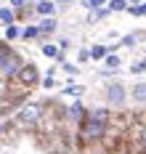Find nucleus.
I'll return each instance as SVG.
<instances>
[{
  "instance_id": "obj_16",
  "label": "nucleus",
  "mask_w": 146,
  "mask_h": 154,
  "mask_svg": "<svg viewBox=\"0 0 146 154\" xmlns=\"http://www.w3.org/2000/svg\"><path fill=\"white\" fill-rule=\"evenodd\" d=\"M128 3L125 0H109V11H125Z\"/></svg>"
},
{
  "instance_id": "obj_8",
  "label": "nucleus",
  "mask_w": 146,
  "mask_h": 154,
  "mask_svg": "<svg viewBox=\"0 0 146 154\" xmlns=\"http://www.w3.org/2000/svg\"><path fill=\"white\" fill-rule=\"evenodd\" d=\"M106 56H109V48H106V45H93L90 59H106Z\"/></svg>"
},
{
  "instance_id": "obj_7",
  "label": "nucleus",
  "mask_w": 146,
  "mask_h": 154,
  "mask_svg": "<svg viewBox=\"0 0 146 154\" xmlns=\"http://www.w3.org/2000/svg\"><path fill=\"white\" fill-rule=\"evenodd\" d=\"M130 96H133V101H138V104H144L146 101V82H138L133 91H130Z\"/></svg>"
},
{
  "instance_id": "obj_6",
  "label": "nucleus",
  "mask_w": 146,
  "mask_h": 154,
  "mask_svg": "<svg viewBox=\"0 0 146 154\" xmlns=\"http://www.w3.org/2000/svg\"><path fill=\"white\" fill-rule=\"evenodd\" d=\"M37 14H43L45 19H50V16L56 14V3H50V0H40V3H37Z\"/></svg>"
},
{
  "instance_id": "obj_18",
  "label": "nucleus",
  "mask_w": 146,
  "mask_h": 154,
  "mask_svg": "<svg viewBox=\"0 0 146 154\" xmlns=\"http://www.w3.org/2000/svg\"><path fill=\"white\" fill-rule=\"evenodd\" d=\"M128 11H130L133 16H146V3H141V5H130Z\"/></svg>"
},
{
  "instance_id": "obj_14",
  "label": "nucleus",
  "mask_w": 146,
  "mask_h": 154,
  "mask_svg": "<svg viewBox=\"0 0 146 154\" xmlns=\"http://www.w3.org/2000/svg\"><path fill=\"white\" fill-rule=\"evenodd\" d=\"M37 35H40V27H27V29L21 32L24 40H32V37H37Z\"/></svg>"
},
{
  "instance_id": "obj_11",
  "label": "nucleus",
  "mask_w": 146,
  "mask_h": 154,
  "mask_svg": "<svg viewBox=\"0 0 146 154\" xmlns=\"http://www.w3.org/2000/svg\"><path fill=\"white\" fill-rule=\"evenodd\" d=\"M56 29V19L50 16V19H43V24H40V32H53Z\"/></svg>"
},
{
  "instance_id": "obj_25",
  "label": "nucleus",
  "mask_w": 146,
  "mask_h": 154,
  "mask_svg": "<svg viewBox=\"0 0 146 154\" xmlns=\"http://www.w3.org/2000/svg\"><path fill=\"white\" fill-rule=\"evenodd\" d=\"M56 3H72V0H56Z\"/></svg>"
},
{
  "instance_id": "obj_3",
  "label": "nucleus",
  "mask_w": 146,
  "mask_h": 154,
  "mask_svg": "<svg viewBox=\"0 0 146 154\" xmlns=\"http://www.w3.org/2000/svg\"><path fill=\"white\" fill-rule=\"evenodd\" d=\"M40 117H43V106L40 104H27V106H21L19 112V125H24V128H29V125H37L40 122Z\"/></svg>"
},
{
  "instance_id": "obj_24",
  "label": "nucleus",
  "mask_w": 146,
  "mask_h": 154,
  "mask_svg": "<svg viewBox=\"0 0 146 154\" xmlns=\"http://www.w3.org/2000/svg\"><path fill=\"white\" fill-rule=\"evenodd\" d=\"M11 5H14V8H21V5H24V0H11Z\"/></svg>"
},
{
  "instance_id": "obj_17",
  "label": "nucleus",
  "mask_w": 146,
  "mask_h": 154,
  "mask_svg": "<svg viewBox=\"0 0 146 154\" xmlns=\"http://www.w3.org/2000/svg\"><path fill=\"white\" fill-rule=\"evenodd\" d=\"M106 66H109V72H112V69H117V66H120V56L109 53V56H106Z\"/></svg>"
},
{
  "instance_id": "obj_21",
  "label": "nucleus",
  "mask_w": 146,
  "mask_h": 154,
  "mask_svg": "<svg viewBox=\"0 0 146 154\" xmlns=\"http://www.w3.org/2000/svg\"><path fill=\"white\" fill-rule=\"evenodd\" d=\"M135 40H138V37H135V35H128V37H125V40H122V45H133V43H135Z\"/></svg>"
},
{
  "instance_id": "obj_19",
  "label": "nucleus",
  "mask_w": 146,
  "mask_h": 154,
  "mask_svg": "<svg viewBox=\"0 0 146 154\" xmlns=\"http://www.w3.org/2000/svg\"><path fill=\"white\" fill-rule=\"evenodd\" d=\"M64 93H69V96H82V93H85V88H82V85H66Z\"/></svg>"
},
{
  "instance_id": "obj_10",
  "label": "nucleus",
  "mask_w": 146,
  "mask_h": 154,
  "mask_svg": "<svg viewBox=\"0 0 146 154\" xmlns=\"http://www.w3.org/2000/svg\"><path fill=\"white\" fill-rule=\"evenodd\" d=\"M0 21H5V24L11 27V24H14V11H11V8H0Z\"/></svg>"
},
{
  "instance_id": "obj_9",
  "label": "nucleus",
  "mask_w": 146,
  "mask_h": 154,
  "mask_svg": "<svg viewBox=\"0 0 146 154\" xmlns=\"http://www.w3.org/2000/svg\"><path fill=\"white\" fill-rule=\"evenodd\" d=\"M21 37V29H19L16 24H11V27H5V40H16Z\"/></svg>"
},
{
  "instance_id": "obj_12",
  "label": "nucleus",
  "mask_w": 146,
  "mask_h": 154,
  "mask_svg": "<svg viewBox=\"0 0 146 154\" xmlns=\"http://www.w3.org/2000/svg\"><path fill=\"white\" fill-rule=\"evenodd\" d=\"M104 3H106V0H82V5H85L88 11H98Z\"/></svg>"
},
{
  "instance_id": "obj_2",
  "label": "nucleus",
  "mask_w": 146,
  "mask_h": 154,
  "mask_svg": "<svg viewBox=\"0 0 146 154\" xmlns=\"http://www.w3.org/2000/svg\"><path fill=\"white\" fill-rule=\"evenodd\" d=\"M21 66H24V64H21V59H19L16 53H11L5 61L0 64V80H3V82H8V80H16L19 72H21Z\"/></svg>"
},
{
  "instance_id": "obj_4",
  "label": "nucleus",
  "mask_w": 146,
  "mask_h": 154,
  "mask_svg": "<svg viewBox=\"0 0 146 154\" xmlns=\"http://www.w3.org/2000/svg\"><path fill=\"white\" fill-rule=\"evenodd\" d=\"M16 80L21 82V85H24V88H32L35 82L40 80V72H37V66H35V64H24V66H21V72H19V77H16Z\"/></svg>"
},
{
  "instance_id": "obj_1",
  "label": "nucleus",
  "mask_w": 146,
  "mask_h": 154,
  "mask_svg": "<svg viewBox=\"0 0 146 154\" xmlns=\"http://www.w3.org/2000/svg\"><path fill=\"white\" fill-rule=\"evenodd\" d=\"M106 130H109V125H106V122L93 120L90 114H85V117H82L80 133H82V138H85V141H101L104 136H106Z\"/></svg>"
},
{
  "instance_id": "obj_22",
  "label": "nucleus",
  "mask_w": 146,
  "mask_h": 154,
  "mask_svg": "<svg viewBox=\"0 0 146 154\" xmlns=\"http://www.w3.org/2000/svg\"><path fill=\"white\" fill-rule=\"evenodd\" d=\"M64 69H66V72H69V75H75V72H80V69L75 66V64H64Z\"/></svg>"
},
{
  "instance_id": "obj_15",
  "label": "nucleus",
  "mask_w": 146,
  "mask_h": 154,
  "mask_svg": "<svg viewBox=\"0 0 146 154\" xmlns=\"http://www.w3.org/2000/svg\"><path fill=\"white\" fill-rule=\"evenodd\" d=\"M43 53H45L48 59H59V56H61V53H59V48H56V45H43Z\"/></svg>"
},
{
  "instance_id": "obj_23",
  "label": "nucleus",
  "mask_w": 146,
  "mask_h": 154,
  "mask_svg": "<svg viewBox=\"0 0 146 154\" xmlns=\"http://www.w3.org/2000/svg\"><path fill=\"white\" fill-rule=\"evenodd\" d=\"M43 85H45V88H53V75L45 77V80H43Z\"/></svg>"
},
{
  "instance_id": "obj_20",
  "label": "nucleus",
  "mask_w": 146,
  "mask_h": 154,
  "mask_svg": "<svg viewBox=\"0 0 146 154\" xmlns=\"http://www.w3.org/2000/svg\"><path fill=\"white\" fill-rule=\"evenodd\" d=\"M130 72H135V75H141V72H146V61H135Z\"/></svg>"
},
{
  "instance_id": "obj_5",
  "label": "nucleus",
  "mask_w": 146,
  "mask_h": 154,
  "mask_svg": "<svg viewBox=\"0 0 146 154\" xmlns=\"http://www.w3.org/2000/svg\"><path fill=\"white\" fill-rule=\"evenodd\" d=\"M106 98H109V104L114 106H122V101H125V88L117 82V85H109L106 88Z\"/></svg>"
},
{
  "instance_id": "obj_13",
  "label": "nucleus",
  "mask_w": 146,
  "mask_h": 154,
  "mask_svg": "<svg viewBox=\"0 0 146 154\" xmlns=\"http://www.w3.org/2000/svg\"><path fill=\"white\" fill-rule=\"evenodd\" d=\"M66 112H69V117H72V120H80V117H82V106H80V104H72Z\"/></svg>"
}]
</instances>
